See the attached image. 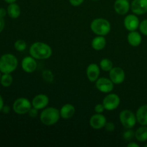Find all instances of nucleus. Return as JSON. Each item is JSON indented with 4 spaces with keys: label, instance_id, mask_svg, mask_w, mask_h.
Returning <instances> with one entry per match:
<instances>
[{
    "label": "nucleus",
    "instance_id": "nucleus-30",
    "mask_svg": "<svg viewBox=\"0 0 147 147\" xmlns=\"http://www.w3.org/2000/svg\"><path fill=\"white\" fill-rule=\"evenodd\" d=\"M106 110L104 108L103 103H98V104L96 105L94 108V111L96 113H102L104 111Z\"/></svg>",
    "mask_w": 147,
    "mask_h": 147
},
{
    "label": "nucleus",
    "instance_id": "nucleus-42",
    "mask_svg": "<svg viewBox=\"0 0 147 147\" xmlns=\"http://www.w3.org/2000/svg\"><path fill=\"white\" fill-rule=\"evenodd\" d=\"M129 1H130V0H129Z\"/></svg>",
    "mask_w": 147,
    "mask_h": 147
},
{
    "label": "nucleus",
    "instance_id": "nucleus-22",
    "mask_svg": "<svg viewBox=\"0 0 147 147\" xmlns=\"http://www.w3.org/2000/svg\"><path fill=\"white\" fill-rule=\"evenodd\" d=\"M135 138L139 142L147 141V126H142L135 131Z\"/></svg>",
    "mask_w": 147,
    "mask_h": 147
},
{
    "label": "nucleus",
    "instance_id": "nucleus-8",
    "mask_svg": "<svg viewBox=\"0 0 147 147\" xmlns=\"http://www.w3.org/2000/svg\"><path fill=\"white\" fill-rule=\"evenodd\" d=\"M96 87L100 92L103 93H109L113 90L114 83L110 78H100L96 81Z\"/></svg>",
    "mask_w": 147,
    "mask_h": 147
},
{
    "label": "nucleus",
    "instance_id": "nucleus-27",
    "mask_svg": "<svg viewBox=\"0 0 147 147\" xmlns=\"http://www.w3.org/2000/svg\"><path fill=\"white\" fill-rule=\"evenodd\" d=\"M139 28L142 34L147 36V20H143L142 22H140Z\"/></svg>",
    "mask_w": 147,
    "mask_h": 147
},
{
    "label": "nucleus",
    "instance_id": "nucleus-12",
    "mask_svg": "<svg viewBox=\"0 0 147 147\" xmlns=\"http://www.w3.org/2000/svg\"><path fill=\"white\" fill-rule=\"evenodd\" d=\"M131 9L134 14L142 15L147 12V0H133Z\"/></svg>",
    "mask_w": 147,
    "mask_h": 147
},
{
    "label": "nucleus",
    "instance_id": "nucleus-15",
    "mask_svg": "<svg viewBox=\"0 0 147 147\" xmlns=\"http://www.w3.org/2000/svg\"><path fill=\"white\" fill-rule=\"evenodd\" d=\"M86 76L89 81L96 82L100 76V66L96 63H91L86 68Z\"/></svg>",
    "mask_w": 147,
    "mask_h": 147
},
{
    "label": "nucleus",
    "instance_id": "nucleus-17",
    "mask_svg": "<svg viewBox=\"0 0 147 147\" xmlns=\"http://www.w3.org/2000/svg\"><path fill=\"white\" fill-rule=\"evenodd\" d=\"M75 113H76V109L74 106L70 103L65 104L64 106H62L60 110V117L63 118L65 120L71 119L74 116Z\"/></svg>",
    "mask_w": 147,
    "mask_h": 147
},
{
    "label": "nucleus",
    "instance_id": "nucleus-11",
    "mask_svg": "<svg viewBox=\"0 0 147 147\" xmlns=\"http://www.w3.org/2000/svg\"><path fill=\"white\" fill-rule=\"evenodd\" d=\"M140 22L136 14H129L123 20V25L128 31H135L139 27Z\"/></svg>",
    "mask_w": 147,
    "mask_h": 147
},
{
    "label": "nucleus",
    "instance_id": "nucleus-40",
    "mask_svg": "<svg viewBox=\"0 0 147 147\" xmlns=\"http://www.w3.org/2000/svg\"><path fill=\"white\" fill-rule=\"evenodd\" d=\"M145 147H147V144H145Z\"/></svg>",
    "mask_w": 147,
    "mask_h": 147
},
{
    "label": "nucleus",
    "instance_id": "nucleus-16",
    "mask_svg": "<svg viewBox=\"0 0 147 147\" xmlns=\"http://www.w3.org/2000/svg\"><path fill=\"white\" fill-rule=\"evenodd\" d=\"M113 7L118 14L124 15L129 12L131 5L129 0H116Z\"/></svg>",
    "mask_w": 147,
    "mask_h": 147
},
{
    "label": "nucleus",
    "instance_id": "nucleus-5",
    "mask_svg": "<svg viewBox=\"0 0 147 147\" xmlns=\"http://www.w3.org/2000/svg\"><path fill=\"white\" fill-rule=\"evenodd\" d=\"M119 120L122 126L126 129H133L137 121L136 114L130 110L122 111L119 114Z\"/></svg>",
    "mask_w": 147,
    "mask_h": 147
},
{
    "label": "nucleus",
    "instance_id": "nucleus-34",
    "mask_svg": "<svg viewBox=\"0 0 147 147\" xmlns=\"http://www.w3.org/2000/svg\"><path fill=\"white\" fill-rule=\"evenodd\" d=\"M7 11H6L5 9L0 8V17H1L4 18V17L6 16V14H7Z\"/></svg>",
    "mask_w": 147,
    "mask_h": 147
},
{
    "label": "nucleus",
    "instance_id": "nucleus-2",
    "mask_svg": "<svg viewBox=\"0 0 147 147\" xmlns=\"http://www.w3.org/2000/svg\"><path fill=\"white\" fill-rule=\"evenodd\" d=\"M60 118V111L55 107H47L40 113V121L47 126H53L58 122Z\"/></svg>",
    "mask_w": 147,
    "mask_h": 147
},
{
    "label": "nucleus",
    "instance_id": "nucleus-31",
    "mask_svg": "<svg viewBox=\"0 0 147 147\" xmlns=\"http://www.w3.org/2000/svg\"><path fill=\"white\" fill-rule=\"evenodd\" d=\"M38 109H35L34 107H32L28 112L29 116L31 118H36L37 116V115H38Z\"/></svg>",
    "mask_w": 147,
    "mask_h": 147
},
{
    "label": "nucleus",
    "instance_id": "nucleus-3",
    "mask_svg": "<svg viewBox=\"0 0 147 147\" xmlns=\"http://www.w3.org/2000/svg\"><path fill=\"white\" fill-rule=\"evenodd\" d=\"M17 58L12 54H4L0 57V71L2 73H11L17 69Z\"/></svg>",
    "mask_w": 147,
    "mask_h": 147
},
{
    "label": "nucleus",
    "instance_id": "nucleus-41",
    "mask_svg": "<svg viewBox=\"0 0 147 147\" xmlns=\"http://www.w3.org/2000/svg\"><path fill=\"white\" fill-rule=\"evenodd\" d=\"M93 1H98V0H93Z\"/></svg>",
    "mask_w": 147,
    "mask_h": 147
},
{
    "label": "nucleus",
    "instance_id": "nucleus-18",
    "mask_svg": "<svg viewBox=\"0 0 147 147\" xmlns=\"http://www.w3.org/2000/svg\"><path fill=\"white\" fill-rule=\"evenodd\" d=\"M127 40L129 44L132 47H138L141 45L142 42V35L136 30L131 31L128 34Z\"/></svg>",
    "mask_w": 147,
    "mask_h": 147
},
{
    "label": "nucleus",
    "instance_id": "nucleus-37",
    "mask_svg": "<svg viewBox=\"0 0 147 147\" xmlns=\"http://www.w3.org/2000/svg\"><path fill=\"white\" fill-rule=\"evenodd\" d=\"M3 107H4V100H3V98L2 97H1V96L0 95V111L2 110Z\"/></svg>",
    "mask_w": 147,
    "mask_h": 147
},
{
    "label": "nucleus",
    "instance_id": "nucleus-29",
    "mask_svg": "<svg viewBox=\"0 0 147 147\" xmlns=\"http://www.w3.org/2000/svg\"><path fill=\"white\" fill-rule=\"evenodd\" d=\"M104 128L106 129V130L107 131L113 132L115 131L116 126H115L114 123H113V122H107V123H106V125H105Z\"/></svg>",
    "mask_w": 147,
    "mask_h": 147
},
{
    "label": "nucleus",
    "instance_id": "nucleus-19",
    "mask_svg": "<svg viewBox=\"0 0 147 147\" xmlns=\"http://www.w3.org/2000/svg\"><path fill=\"white\" fill-rule=\"evenodd\" d=\"M137 122L142 126H147V104L140 106L136 113Z\"/></svg>",
    "mask_w": 147,
    "mask_h": 147
},
{
    "label": "nucleus",
    "instance_id": "nucleus-25",
    "mask_svg": "<svg viewBox=\"0 0 147 147\" xmlns=\"http://www.w3.org/2000/svg\"><path fill=\"white\" fill-rule=\"evenodd\" d=\"M14 48L19 52H23L27 48V43L22 40H18L14 42Z\"/></svg>",
    "mask_w": 147,
    "mask_h": 147
},
{
    "label": "nucleus",
    "instance_id": "nucleus-24",
    "mask_svg": "<svg viewBox=\"0 0 147 147\" xmlns=\"http://www.w3.org/2000/svg\"><path fill=\"white\" fill-rule=\"evenodd\" d=\"M113 67V64L110 59H102L100 62V68L105 72H109Z\"/></svg>",
    "mask_w": 147,
    "mask_h": 147
},
{
    "label": "nucleus",
    "instance_id": "nucleus-32",
    "mask_svg": "<svg viewBox=\"0 0 147 147\" xmlns=\"http://www.w3.org/2000/svg\"><path fill=\"white\" fill-rule=\"evenodd\" d=\"M70 4L73 7H78L83 3L84 0H69Z\"/></svg>",
    "mask_w": 147,
    "mask_h": 147
},
{
    "label": "nucleus",
    "instance_id": "nucleus-28",
    "mask_svg": "<svg viewBox=\"0 0 147 147\" xmlns=\"http://www.w3.org/2000/svg\"><path fill=\"white\" fill-rule=\"evenodd\" d=\"M42 76L46 81L51 82L53 80V75L50 70H45V71L43 72Z\"/></svg>",
    "mask_w": 147,
    "mask_h": 147
},
{
    "label": "nucleus",
    "instance_id": "nucleus-36",
    "mask_svg": "<svg viewBox=\"0 0 147 147\" xmlns=\"http://www.w3.org/2000/svg\"><path fill=\"white\" fill-rule=\"evenodd\" d=\"M127 146L128 147H139V145L137 143H136V142H130L127 144Z\"/></svg>",
    "mask_w": 147,
    "mask_h": 147
},
{
    "label": "nucleus",
    "instance_id": "nucleus-23",
    "mask_svg": "<svg viewBox=\"0 0 147 147\" xmlns=\"http://www.w3.org/2000/svg\"><path fill=\"white\" fill-rule=\"evenodd\" d=\"M12 76L10 75V73H3L0 78V83H1V86L5 88L9 87L12 84Z\"/></svg>",
    "mask_w": 147,
    "mask_h": 147
},
{
    "label": "nucleus",
    "instance_id": "nucleus-14",
    "mask_svg": "<svg viewBox=\"0 0 147 147\" xmlns=\"http://www.w3.org/2000/svg\"><path fill=\"white\" fill-rule=\"evenodd\" d=\"M49 103V98L45 94H38L33 98L32 100V107L42 110L45 109Z\"/></svg>",
    "mask_w": 147,
    "mask_h": 147
},
{
    "label": "nucleus",
    "instance_id": "nucleus-9",
    "mask_svg": "<svg viewBox=\"0 0 147 147\" xmlns=\"http://www.w3.org/2000/svg\"><path fill=\"white\" fill-rule=\"evenodd\" d=\"M125 78H126L125 72L121 67H113L109 71V78L114 84H121L125 80Z\"/></svg>",
    "mask_w": 147,
    "mask_h": 147
},
{
    "label": "nucleus",
    "instance_id": "nucleus-21",
    "mask_svg": "<svg viewBox=\"0 0 147 147\" xmlns=\"http://www.w3.org/2000/svg\"><path fill=\"white\" fill-rule=\"evenodd\" d=\"M7 13L11 19H17L20 17L21 14V9L20 6L15 2L11 3L9 4L7 7Z\"/></svg>",
    "mask_w": 147,
    "mask_h": 147
},
{
    "label": "nucleus",
    "instance_id": "nucleus-7",
    "mask_svg": "<svg viewBox=\"0 0 147 147\" xmlns=\"http://www.w3.org/2000/svg\"><path fill=\"white\" fill-rule=\"evenodd\" d=\"M121 99L116 93H110L107 95L103 100V104L106 111L116 110L119 106Z\"/></svg>",
    "mask_w": 147,
    "mask_h": 147
},
{
    "label": "nucleus",
    "instance_id": "nucleus-35",
    "mask_svg": "<svg viewBox=\"0 0 147 147\" xmlns=\"http://www.w3.org/2000/svg\"><path fill=\"white\" fill-rule=\"evenodd\" d=\"M3 111V113H5V114H7V113H9L10 111V108L9 106H4V107H3L2 110H1Z\"/></svg>",
    "mask_w": 147,
    "mask_h": 147
},
{
    "label": "nucleus",
    "instance_id": "nucleus-33",
    "mask_svg": "<svg viewBox=\"0 0 147 147\" xmlns=\"http://www.w3.org/2000/svg\"><path fill=\"white\" fill-rule=\"evenodd\" d=\"M4 26H5V22H4V18L0 17V32L3 31L4 28Z\"/></svg>",
    "mask_w": 147,
    "mask_h": 147
},
{
    "label": "nucleus",
    "instance_id": "nucleus-39",
    "mask_svg": "<svg viewBox=\"0 0 147 147\" xmlns=\"http://www.w3.org/2000/svg\"><path fill=\"white\" fill-rule=\"evenodd\" d=\"M1 72L0 71V78H1Z\"/></svg>",
    "mask_w": 147,
    "mask_h": 147
},
{
    "label": "nucleus",
    "instance_id": "nucleus-20",
    "mask_svg": "<svg viewBox=\"0 0 147 147\" xmlns=\"http://www.w3.org/2000/svg\"><path fill=\"white\" fill-rule=\"evenodd\" d=\"M106 45V40L104 36L98 35L97 37H94L91 42V46L96 51L102 50Z\"/></svg>",
    "mask_w": 147,
    "mask_h": 147
},
{
    "label": "nucleus",
    "instance_id": "nucleus-1",
    "mask_svg": "<svg viewBox=\"0 0 147 147\" xmlns=\"http://www.w3.org/2000/svg\"><path fill=\"white\" fill-rule=\"evenodd\" d=\"M30 54L36 60H46L52 56L53 50L47 43L36 42L30 46Z\"/></svg>",
    "mask_w": 147,
    "mask_h": 147
},
{
    "label": "nucleus",
    "instance_id": "nucleus-26",
    "mask_svg": "<svg viewBox=\"0 0 147 147\" xmlns=\"http://www.w3.org/2000/svg\"><path fill=\"white\" fill-rule=\"evenodd\" d=\"M123 138L125 141L131 142L134 138H135V132L131 130V129H129L123 132Z\"/></svg>",
    "mask_w": 147,
    "mask_h": 147
},
{
    "label": "nucleus",
    "instance_id": "nucleus-13",
    "mask_svg": "<svg viewBox=\"0 0 147 147\" xmlns=\"http://www.w3.org/2000/svg\"><path fill=\"white\" fill-rule=\"evenodd\" d=\"M37 67L36 59L32 56H27L23 58L22 61V68L25 73H32L35 71Z\"/></svg>",
    "mask_w": 147,
    "mask_h": 147
},
{
    "label": "nucleus",
    "instance_id": "nucleus-4",
    "mask_svg": "<svg viewBox=\"0 0 147 147\" xmlns=\"http://www.w3.org/2000/svg\"><path fill=\"white\" fill-rule=\"evenodd\" d=\"M111 29L110 22L103 18H96L90 24V30L97 35L106 36L109 34Z\"/></svg>",
    "mask_w": 147,
    "mask_h": 147
},
{
    "label": "nucleus",
    "instance_id": "nucleus-6",
    "mask_svg": "<svg viewBox=\"0 0 147 147\" xmlns=\"http://www.w3.org/2000/svg\"><path fill=\"white\" fill-rule=\"evenodd\" d=\"M32 107V102L26 98H17L13 103V110L17 114L24 115L28 113L29 111Z\"/></svg>",
    "mask_w": 147,
    "mask_h": 147
},
{
    "label": "nucleus",
    "instance_id": "nucleus-38",
    "mask_svg": "<svg viewBox=\"0 0 147 147\" xmlns=\"http://www.w3.org/2000/svg\"><path fill=\"white\" fill-rule=\"evenodd\" d=\"M5 2L8 3V4H11V3H14L17 0H4Z\"/></svg>",
    "mask_w": 147,
    "mask_h": 147
},
{
    "label": "nucleus",
    "instance_id": "nucleus-10",
    "mask_svg": "<svg viewBox=\"0 0 147 147\" xmlns=\"http://www.w3.org/2000/svg\"><path fill=\"white\" fill-rule=\"evenodd\" d=\"M106 123H107V120H106V116H103L102 113H96L93 115L89 120L90 126L96 130L103 129Z\"/></svg>",
    "mask_w": 147,
    "mask_h": 147
}]
</instances>
